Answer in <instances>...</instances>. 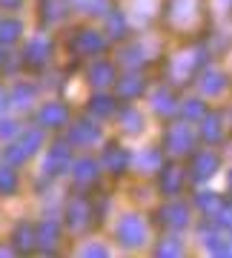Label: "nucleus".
I'll return each mask as SVG.
<instances>
[{
    "instance_id": "nucleus-1",
    "label": "nucleus",
    "mask_w": 232,
    "mask_h": 258,
    "mask_svg": "<svg viewBox=\"0 0 232 258\" xmlns=\"http://www.w3.org/2000/svg\"><path fill=\"white\" fill-rule=\"evenodd\" d=\"M121 235L123 238H129L126 244H138V241L143 238V227H140L138 218H126V221L121 224Z\"/></svg>"
},
{
    "instance_id": "nucleus-2",
    "label": "nucleus",
    "mask_w": 232,
    "mask_h": 258,
    "mask_svg": "<svg viewBox=\"0 0 232 258\" xmlns=\"http://www.w3.org/2000/svg\"><path fill=\"white\" fill-rule=\"evenodd\" d=\"M40 120H43L46 126H57V123H63L66 120V109L63 106H57V103H49L46 109L40 112Z\"/></svg>"
},
{
    "instance_id": "nucleus-3",
    "label": "nucleus",
    "mask_w": 232,
    "mask_h": 258,
    "mask_svg": "<svg viewBox=\"0 0 232 258\" xmlns=\"http://www.w3.org/2000/svg\"><path fill=\"white\" fill-rule=\"evenodd\" d=\"M26 55L32 57L35 63H43V60H46V55H49V43L43 40V37H37V40H32V43H29Z\"/></svg>"
},
{
    "instance_id": "nucleus-4",
    "label": "nucleus",
    "mask_w": 232,
    "mask_h": 258,
    "mask_svg": "<svg viewBox=\"0 0 232 258\" xmlns=\"http://www.w3.org/2000/svg\"><path fill=\"white\" fill-rule=\"evenodd\" d=\"M18 35H20V23H15V20H3L0 23V40H15Z\"/></svg>"
},
{
    "instance_id": "nucleus-5",
    "label": "nucleus",
    "mask_w": 232,
    "mask_h": 258,
    "mask_svg": "<svg viewBox=\"0 0 232 258\" xmlns=\"http://www.w3.org/2000/svg\"><path fill=\"white\" fill-rule=\"evenodd\" d=\"M84 215H86L84 201H74V204H72V210H69V224H72V227H81V224L86 221Z\"/></svg>"
},
{
    "instance_id": "nucleus-6",
    "label": "nucleus",
    "mask_w": 232,
    "mask_h": 258,
    "mask_svg": "<svg viewBox=\"0 0 232 258\" xmlns=\"http://www.w3.org/2000/svg\"><path fill=\"white\" fill-rule=\"evenodd\" d=\"M103 43H101V37L95 35V32H84V37H81V49L84 52H98Z\"/></svg>"
},
{
    "instance_id": "nucleus-7",
    "label": "nucleus",
    "mask_w": 232,
    "mask_h": 258,
    "mask_svg": "<svg viewBox=\"0 0 232 258\" xmlns=\"http://www.w3.org/2000/svg\"><path fill=\"white\" fill-rule=\"evenodd\" d=\"M55 238H57V227L52 221H46L43 227H40V244L49 247V244H55Z\"/></svg>"
},
{
    "instance_id": "nucleus-8",
    "label": "nucleus",
    "mask_w": 232,
    "mask_h": 258,
    "mask_svg": "<svg viewBox=\"0 0 232 258\" xmlns=\"http://www.w3.org/2000/svg\"><path fill=\"white\" fill-rule=\"evenodd\" d=\"M15 186H18L15 172H9V169H0V192H15Z\"/></svg>"
},
{
    "instance_id": "nucleus-9",
    "label": "nucleus",
    "mask_w": 232,
    "mask_h": 258,
    "mask_svg": "<svg viewBox=\"0 0 232 258\" xmlns=\"http://www.w3.org/2000/svg\"><path fill=\"white\" fill-rule=\"evenodd\" d=\"M109 78H112V69L106 63H101V66H95L92 69V81L95 83H109Z\"/></svg>"
},
{
    "instance_id": "nucleus-10",
    "label": "nucleus",
    "mask_w": 232,
    "mask_h": 258,
    "mask_svg": "<svg viewBox=\"0 0 232 258\" xmlns=\"http://www.w3.org/2000/svg\"><path fill=\"white\" fill-rule=\"evenodd\" d=\"M32 238H35V232H32V230L26 227V224H23V227L18 230V247H23V249L32 247Z\"/></svg>"
},
{
    "instance_id": "nucleus-11",
    "label": "nucleus",
    "mask_w": 232,
    "mask_h": 258,
    "mask_svg": "<svg viewBox=\"0 0 232 258\" xmlns=\"http://www.w3.org/2000/svg\"><path fill=\"white\" fill-rule=\"evenodd\" d=\"M92 175H95V164L92 161H81V164H78V178H81V181H89Z\"/></svg>"
},
{
    "instance_id": "nucleus-12",
    "label": "nucleus",
    "mask_w": 232,
    "mask_h": 258,
    "mask_svg": "<svg viewBox=\"0 0 232 258\" xmlns=\"http://www.w3.org/2000/svg\"><path fill=\"white\" fill-rule=\"evenodd\" d=\"M26 101H32V89H26V86H20L18 92H15V103H18V106H29Z\"/></svg>"
},
{
    "instance_id": "nucleus-13",
    "label": "nucleus",
    "mask_w": 232,
    "mask_h": 258,
    "mask_svg": "<svg viewBox=\"0 0 232 258\" xmlns=\"http://www.w3.org/2000/svg\"><path fill=\"white\" fill-rule=\"evenodd\" d=\"M95 138H98V129H84L81 126L78 132H74V141H84V144L86 141H95Z\"/></svg>"
},
{
    "instance_id": "nucleus-14",
    "label": "nucleus",
    "mask_w": 232,
    "mask_h": 258,
    "mask_svg": "<svg viewBox=\"0 0 232 258\" xmlns=\"http://www.w3.org/2000/svg\"><path fill=\"white\" fill-rule=\"evenodd\" d=\"M12 132H15V123H12V120H3V123H0V138H6Z\"/></svg>"
},
{
    "instance_id": "nucleus-15",
    "label": "nucleus",
    "mask_w": 232,
    "mask_h": 258,
    "mask_svg": "<svg viewBox=\"0 0 232 258\" xmlns=\"http://www.w3.org/2000/svg\"><path fill=\"white\" fill-rule=\"evenodd\" d=\"M112 106H109V101L106 98H101V101H95V112H109Z\"/></svg>"
},
{
    "instance_id": "nucleus-16",
    "label": "nucleus",
    "mask_w": 232,
    "mask_h": 258,
    "mask_svg": "<svg viewBox=\"0 0 232 258\" xmlns=\"http://www.w3.org/2000/svg\"><path fill=\"white\" fill-rule=\"evenodd\" d=\"M3 101H6V98H3V92H0V106H3Z\"/></svg>"
}]
</instances>
